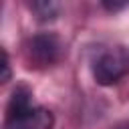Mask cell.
Listing matches in <instances>:
<instances>
[{
	"mask_svg": "<svg viewBox=\"0 0 129 129\" xmlns=\"http://www.w3.org/2000/svg\"><path fill=\"white\" fill-rule=\"evenodd\" d=\"M129 73V50L111 48L103 52L93 64V77L99 85H113Z\"/></svg>",
	"mask_w": 129,
	"mask_h": 129,
	"instance_id": "obj_2",
	"label": "cell"
},
{
	"mask_svg": "<svg viewBox=\"0 0 129 129\" xmlns=\"http://www.w3.org/2000/svg\"><path fill=\"white\" fill-rule=\"evenodd\" d=\"M62 54V44L54 34H36L26 42V60L34 67L54 64Z\"/></svg>",
	"mask_w": 129,
	"mask_h": 129,
	"instance_id": "obj_3",
	"label": "cell"
},
{
	"mask_svg": "<svg viewBox=\"0 0 129 129\" xmlns=\"http://www.w3.org/2000/svg\"><path fill=\"white\" fill-rule=\"evenodd\" d=\"M30 10L42 22H50L60 14V0H30Z\"/></svg>",
	"mask_w": 129,
	"mask_h": 129,
	"instance_id": "obj_4",
	"label": "cell"
},
{
	"mask_svg": "<svg viewBox=\"0 0 129 129\" xmlns=\"http://www.w3.org/2000/svg\"><path fill=\"white\" fill-rule=\"evenodd\" d=\"M2 83H8L10 81V64H8V54L6 50H2V77H0Z\"/></svg>",
	"mask_w": 129,
	"mask_h": 129,
	"instance_id": "obj_6",
	"label": "cell"
},
{
	"mask_svg": "<svg viewBox=\"0 0 129 129\" xmlns=\"http://www.w3.org/2000/svg\"><path fill=\"white\" fill-rule=\"evenodd\" d=\"M50 127H52V113L42 107H34L30 101V91L26 87H18L8 103L4 129H50Z\"/></svg>",
	"mask_w": 129,
	"mask_h": 129,
	"instance_id": "obj_1",
	"label": "cell"
},
{
	"mask_svg": "<svg viewBox=\"0 0 129 129\" xmlns=\"http://www.w3.org/2000/svg\"><path fill=\"white\" fill-rule=\"evenodd\" d=\"M103 2V6L107 8V10H111V12H117V10H121V8H125L127 4H129V0H101Z\"/></svg>",
	"mask_w": 129,
	"mask_h": 129,
	"instance_id": "obj_5",
	"label": "cell"
}]
</instances>
